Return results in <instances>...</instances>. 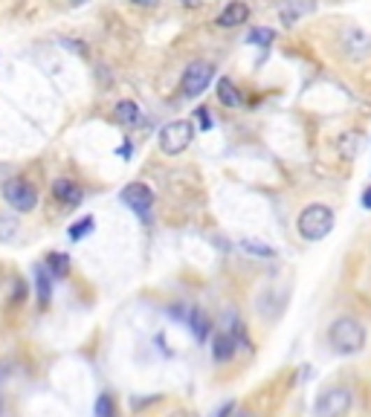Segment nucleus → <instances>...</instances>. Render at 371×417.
<instances>
[{
  "instance_id": "obj_1",
  "label": "nucleus",
  "mask_w": 371,
  "mask_h": 417,
  "mask_svg": "<svg viewBox=\"0 0 371 417\" xmlns=\"http://www.w3.org/2000/svg\"><path fill=\"white\" fill-rule=\"evenodd\" d=\"M296 229L305 241H322V237H328V232L334 229V209L325 206V203L305 206L299 221H296Z\"/></svg>"
},
{
  "instance_id": "obj_2",
  "label": "nucleus",
  "mask_w": 371,
  "mask_h": 417,
  "mask_svg": "<svg viewBox=\"0 0 371 417\" xmlns=\"http://www.w3.org/2000/svg\"><path fill=\"white\" fill-rule=\"evenodd\" d=\"M328 339H330V345H334L337 353H345V356L357 353L365 345V328L357 319H351V316H342V319H337L334 325H330Z\"/></svg>"
},
{
  "instance_id": "obj_3",
  "label": "nucleus",
  "mask_w": 371,
  "mask_h": 417,
  "mask_svg": "<svg viewBox=\"0 0 371 417\" xmlns=\"http://www.w3.org/2000/svg\"><path fill=\"white\" fill-rule=\"evenodd\" d=\"M191 139H194V125L189 119H174V122H168L160 131V151L168 156H177L191 145Z\"/></svg>"
},
{
  "instance_id": "obj_4",
  "label": "nucleus",
  "mask_w": 371,
  "mask_h": 417,
  "mask_svg": "<svg viewBox=\"0 0 371 417\" xmlns=\"http://www.w3.org/2000/svg\"><path fill=\"white\" fill-rule=\"evenodd\" d=\"M3 200L15 209V212H32L38 206V191L29 180H24V177H12V180L3 183Z\"/></svg>"
},
{
  "instance_id": "obj_5",
  "label": "nucleus",
  "mask_w": 371,
  "mask_h": 417,
  "mask_svg": "<svg viewBox=\"0 0 371 417\" xmlns=\"http://www.w3.org/2000/svg\"><path fill=\"white\" fill-rule=\"evenodd\" d=\"M214 78V67L209 61H191L186 70H183V78H180V93L186 98H198L201 93H206V87L212 85Z\"/></svg>"
},
{
  "instance_id": "obj_6",
  "label": "nucleus",
  "mask_w": 371,
  "mask_h": 417,
  "mask_svg": "<svg viewBox=\"0 0 371 417\" xmlns=\"http://www.w3.org/2000/svg\"><path fill=\"white\" fill-rule=\"evenodd\" d=\"M314 411H317V417H345L351 411V391L348 388H328V391H322Z\"/></svg>"
},
{
  "instance_id": "obj_7",
  "label": "nucleus",
  "mask_w": 371,
  "mask_h": 417,
  "mask_svg": "<svg viewBox=\"0 0 371 417\" xmlns=\"http://www.w3.org/2000/svg\"><path fill=\"white\" fill-rule=\"evenodd\" d=\"M119 200H122L136 217L148 221L151 206H154V191H151L145 183H128V186L119 191Z\"/></svg>"
},
{
  "instance_id": "obj_8",
  "label": "nucleus",
  "mask_w": 371,
  "mask_h": 417,
  "mask_svg": "<svg viewBox=\"0 0 371 417\" xmlns=\"http://www.w3.org/2000/svg\"><path fill=\"white\" fill-rule=\"evenodd\" d=\"M247 21H249V6L244 3V0H229L218 15V27H224V29H235Z\"/></svg>"
},
{
  "instance_id": "obj_9",
  "label": "nucleus",
  "mask_w": 371,
  "mask_h": 417,
  "mask_svg": "<svg viewBox=\"0 0 371 417\" xmlns=\"http://www.w3.org/2000/svg\"><path fill=\"white\" fill-rule=\"evenodd\" d=\"M52 197L58 203H64V206H79L85 200V191H82L79 183L67 180V177H58V180L52 183Z\"/></svg>"
},
{
  "instance_id": "obj_10",
  "label": "nucleus",
  "mask_w": 371,
  "mask_h": 417,
  "mask_svg": "<svg viewBox=\"0 0 371 417\" xmlns=\"http://www.w3.org/2000/svg\"><path fill=\"white\" fill-rule=\"evenodd\" d=\"M235 348H238L235 336H232V333H218V336L212 339V356H214V363H229L232 356H235Z\"/></svg>"
},
{
  "instance_id": "obj_11",
  "label": "nucleus",
  "mask_w": 371,
  "mask_h": 417,
  "mask_svg": "<svg viewBox=\"0 0 371 417\" xmlns=\"http://www.w3.org/2000/svg\"><path fill=\"white\" fill-rule=\"evenodd\" d=\"M214 90H218L221 105H226V108H241V105H244V96L238 93L235 82H232L229 75H221V78H218V85H214Z\"/></svg>"
},
{
  "instance_id": "obj_12",
  "label": "nucleus",
  "mask_w": 371,
  "mask_h": 417,
  "mask_svg": "<svg viewBox=\"0 0 371 417\" xmlns=\"http://www.w3.org/2000/svg\"><path fill=\"white\" fill-rule=\"evenodd\" d=\"M186 325H189L191 336H194V339H198V342H206V339H209V330H212V325H209L206 313H203L201 307H191V310H189V316H186Z\"/></svg>"
},
{
  "instance_id": "obj_13",
  "label": "nucleus",
  "mask_w": 371,
  "mask_h": 417,
  "mask_svg": "<svg viewBox=\"0 0 371 417\" xmlns=\"http://www.w3.org/2000/svg\"><path fill=\"white\" fill-rule=\"evenodd\" d=\"M345 47H348V52H351V58H365L368 52H371V38L363 32V29H354L351 27L348 32H345Z\"/></svg>"
},
{
  "instance_id": "obj_14",
  "label": "nucleus",
  "mask_w": 371,
  "mask_h": 417,
  "mask_svg": "<svg viewBox=\"0 0 371 417\" xmlns=\"http://www.w3.org/2000/svg\"><path fill=\"white\" fill-rule=\"evenodd\" d=\"M35 290H38V302H41V307H47L50 299H52V272L47 270V264L35 267Z\"/></svg>"
},
{
  "instance_id": "obj_15",
  "label": "nucleus",
  "mask_w": 371,
  "mask_h": 417,
  "mask_svg": "<svg viewBox=\"0 0 371 417\" xmlns=\"http://www.w3.org/2000/svg\"><path fill=\"white\" fill-rule=\"evenodd\" d=\"M47 270L52 278H67L70 275V255L67 252H50L47 255Z\"/></svg>"
},
{
  "instance_id": "obj_16",
  "label": "nucleus",
  "mask_w": 371,
  "mask_h": 417,
  "mask_svg": "<svg viewBox=\"0 0 371 417\" xmlns=\"http://www.w3.org/2000/svg\"><path fill=\"white\" fill-rule=\"evenodd\" d=\"M116 119H119L122 125H136V122H140V108H136V102L122 98V102L116 105Z\"/></svg>"
},
{
  "instance_id": "obj_17",
  "label": "nucleus",
  "mask_w": 371,
  "mask_h": 417,
  "mask_svg": "<svg viewBox=\"0 0 371 417\" xmlns=\"http://www.w3.org/2000/svg\"><path fill=\"white\" fill-rule=\"evenodd\" d=\"M241 249L249 252V255H256V258H276V249L267 247V244H261V241H252V237H244Z\"/></svg>"
},
{
  "instance_id": "obj_18",
  "label": "nucleus",
  "mask_w": 371,
  "mask_h": 417,
  "mask_svg": "<svg viewBox=\"0 0 371 417\" xmlns=\"http://www.w3.org/2000/svg\"><path fill=\"white\" fill-rule=\"evenodd\" d=\"M93 229H96V221H93L90 214H85L82 221H75V224L70 226V241H82V237H87Z\"/></svg>"
},
{
  "instance_id": "obj_19",
  "label": "nucleus",
  "mask_w": 371,
  "mask_h": 417,
  "mask_svg": "<svg viewBox=\"0 0 371 417\" xmlns=\"http://www.w3.org/2000/svg\"><path fill=\"white\" fill-rule=\"evenodd\" d=\"M272 38H276V32L267 29V27H259V29H249V32H247V44H252V47H267V44H272Z\"/></svg>"
},
{
  "instance_id": "obj_20",
  "label": "nucleus",
  "mask_w": 371,
  "mask_h": 417,
  "mask_svg": "<svg viewBox=\"0 0 371 417\" xmlns=\"http://www.w3.org/2000/svg\"><path fill=\"white\" fill-rule=\"evenodd\" d=\"M96 417H116V406H113V397L110 394H102L99 400H96Z\"/></svg>"
},
{
  "instance_id": "obj_21",
  "label": "nucleus",
  "mask_w": 371,
  "mask_h": 417,
  "mask_svg": "<svg viewBox=\"0 0 371 417\" xmlns=\"http://www.w3.org/2000/svg\"><path fill=\"white\" fill-rule=\"evenodd\" d=\"M15 221H12V214H0V241H12V237H15Z\"/></svg>"
},
{
  "instance_id": "obj_22",
  "label": "nucleus",
  "mask_w": 371,
  "mask_h": 417,
  "mask_svg": "<svg viewBox=\"0 0 371 417\" xmlns=\"http://www.w3.org/2000/svg\"><path fill=\"white\" fill-rule=\"evenodd\" d=\"M12 284H15V295H12V302H15V305H21V302L27 299V284L21 281V278H15Z\"/></svg>"
},
{
  "instance_id": "obj_23",
  "label": "nucleus",
  "mask_w": 371,
  "mask_h": 417,
  "mask_svg": "<svg viewBox=\"0 0 371 417\" xmlns=\"http://www.w3.org/2000/svg\"><path fill=\"white\" fill-rule=\"evenodd\" d=\"M232 409H235V403H232V400H229V403H224V406H221L218 411H214L212 417H229V414H232Z\"/></svg>"
},
{
  "instance_id": "obj_24",
  "label": "nucleus",
  "mask_w": 371,
  "mask_h": 417,
  "mask_svg": "<svg viewBox=\"0 0 371 417\" xmlns=\"http://www.w3.org/2000/svg\"><path fill=\"white\" fill-rule=\"evenodd\" d=\"M194 116H201V125H203V128H212V119H209V110H206V108H198V113H194Z\"/></svg>"
},
{
  "instance_id": "obj_25",
  "label": "nucleus",
  "mask_w": 371,
  "mask_h": 417,
  "mask_svg": "<svg viewBox=\"0 0 371 417\" xmlns=\"http://www.w3.org/2000/svg\"><path fill=\"white\" fill-rule=\"evenodd\" d=\"M133 6H143V9H151V6H157L160 0H131Z\"/></svg>"
},
{
  "instance_id": "obj_26",
  "label": "nucleus",
  "mask_w": 371,
  "mask_h": 417,
  "mask_svg": "<svg viewBox=\"0 0 371 417\" xmlns=\"http://www.w3.org/2000/svg\"><path fill=\"white\" fill-rule=\"evenodd\" d=\"M363 209H371V186H368L365 194H363Z\"/></svg>"
},
{
  "instance_id": "obj_27",
  "label": "nucleus",
  "mask_w": 371,
  "mask_h": 417,
  "mask_svg": "<svg viewBox=\"0 0 371 417\" xmlns=\"http://www.w3.org/2000/svg\"><path fill=\"white\" fill-rule=\"evenodd\" d=\"M183 6H189V9H194V6H201V3H206V0H180Z\"/></svg>"
},
{
  "instance_id": "obj_28",
  "label": "nucleus",
  "mask_w": 371,
  "mask_h": 417,
  "mask_svg": "<svg viewBox=\"0 0 371 417\" xmlns=\"http://www.w3.org/2000/svg\"><path fill=\"white\" fill-rule=\"evenodd\" d=\"M131 151H133V148H131V142H128V145H122V148H119V154H122V156H131Z\"/></svg>"
},
{
  "instance_id": "obj_29",
  "label": "nucleus",
  "mask_w": 371,
  "mask_h": 417,
  "mask_svg": "<svg viewBox=\"0 0 371 417\" xmlns=\"http://www.w3.org/2000/svg\"><path fill=\"white\" fill-rule=\"evenodd\" d=\"M73 3H82V0H73Z\"/></svg>"
}]
</instances>
